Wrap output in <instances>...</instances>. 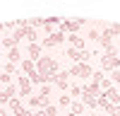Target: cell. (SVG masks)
<instances>
[{"label":"cell","mask_w":120,"mask_h":116,"mask_svg":"<svg viewBox=\"0 0 120 116\" xmlns=\"http://www.w3.org/2000/svg\"><path fill=\"white\" fill-rule=\"evenodd\" d=\"M36 73L46 80V85L53 82V75L58 73V61L51 58V56H41V58L36 61Z\"/></svg>","instance_id":"cell-1"},{"label":"cell","mask_w":120,"mask_h":116,"mask_svg":"<svg viewBox=\"0 0 120 116\" xmlns=\"http://www.w3.org/2000/svg\"><path fill=\"white\" fill-rule=\"evenodd\" d=\"M118 53H120L118 48H113V51H108V53L101 56V68L103 70H118L120 68V56Z\"/></svg>","instance_id":"cell-2"},{"label":"cell","mask_w":120,"mask_h":116,"mask_svg":"<svg viewBox=\"0 0 120 116\" xmlns=\"http://www.w3.org/2000/svg\"><path fill=\"white\" fill-rule=\"evenodd\" d=\"M67 73H70V77H91L94 75V70H91L89 63H75Z\"/></svg>","instance_id":"cell-3"},{"label":"cell","mask_w":120,"mask_h":116,"mask_svg":"<svg viewBox=\"0 0 120 116\" xmlns=\"http://www.w3.org/2000/svg\"><path fill=\"white\" fill-rule=\"evenodd\" d=\"M86 24V19H63L60 22V32H70V34H77L79 32V27H84Z\"/></svg>","instance_id":"cell-4"},{"label":"cell","mask_w":120,"mask_h":116,"mask_svg":"<svg viewBox=\"0 0 120 116\" xmlns=\"http://www.w3.org/2000/svg\"><path fill=\"white\" fill-rule=\"evenodd\" d=\"M67 77H70V73H67V70H58V73L53 75V82L58 85V90H63V92H65V90H70Z\"/></svg>","instance_id":"cell-5"},{"label":"cell","mask_w":120,"mask_h":116,"mask_svg":"<svg viewBox=\"0 0 120 116\" xmlns=\"http://www.w3.org/2000/svg\"><path fill=\"white\" fill-rule=\"evenodd\" d=\"M63 41H65V34H63V32H53V34H48V36L43 39V46L51 48V46H60Z\"/></svg>","instance_id":"cell-6"},{"label":"cell","mask_w":120,"mask_h":116,"mask_svg":"<svg viewBox=\"0 0 120 116\" xmlns=\"http://www.w3.org/2000/svg\"><path fill=\"white\" fill-rule=\"evenodd\" d=\"M15 94H17V87L15 85L3 87V90H0V104H10V102L15 99Z\"/></svg>","instance_id":"cell-7"},{"label":"cell","mask_w":120,"mask_h":116,"mask_svg":"<svg viewBox=\"0 0 120 116\" xmlns=\"http://www.w3.org/2000/svg\"><path fill=\"white\" fill-rule=\"evenodd\" d=\"M17 85H19V94L22 97L31 94V80H29V77H17Z\"/></svg>","instance_id":"cell-8"},{"label":"cell","mask_w":120,"mask_h":116,"mask_svg":"<svg viewBox=\"0 0 120 116\" xmlns=\"http://www.w3.org/2000/svg\"><path fill=\"white\" fill-rule=\"evenodd\" d=\"M101 94H103L113 106H120V92L115 90V87H111V90H106V92H101Z\"/></svg>","instance_id":"cell-9"},{"label":"cell","mask_w":120,"mask_h":116,"mask_svg":"<svg viewBox=\"0 0 120 116\" xmlns=\"http://www.w3.org/2000/svg\"><path fill=\"white\" fill-rule=\"evenodd\" d=\"M67 41H70V48L84 51V39H82V36H77V34H70V36H67Z\"/></svg>","instance_id":"cell-10"},{"label":"cell","mask_w":120,"mask_h":116,"mask_svg":"<svg viewBox=\"0 0 120 116\" xmlns=\"http://www.w3.org/2000/svg\"><path fill=\"white\" fill-rule=\"evenodd\" d=\"M22 73H24L26 77H31V75L36 73V63L29 61V58H26V61H22Z\"/></svg>","instance_id":"cell-11"},{"label":"cell","mask_w":120,"mask_h":116,"mask_svg":"<svg viewBox=\"0 0 120 116\" xmlns=\"http://www.w3.org/2000/svg\"><path fill=\"white\" fill-rule=\"evenodd\" d=\"M41 58V44H29V61H38Z\"/></svg>","instance_id":"cell-12"},{"label":"cell","mask_w":120,"mask_h":116,"mask_svg":"<svg viewBox=\"0 0 120 116\" xmlns=\"http://www.w3.org/2000/svg\"><path fill=\"white\" fill-rule=\"evenodd\" d=\"M19 61H22V51H19V48H10V51H7V63L17 65Z\"/></svg>","instance_id":"cell-13"},{"label":"cell","mask_w":120,"mask_h":116,"mask_svg":"<svg viewBox=\"0 0 120 116\" xmlns=\"http://www.w3.org/2000/svg\"><path fill=\"white\" fill-rule=\"evenodd\" d=\"M29 106H34V109L41 106V109H46L48 106V97H31V99H29Z\"/></svg>","instance_id":"cell-14"},{"label":"cell","mask_w":120,"mask_h":116,"mask_svg":"<svg viewBox=\"0 0 120 116\" xmlns=\"http://www.w3.org/2000/svg\"><path fill=\"white\" fill-rule=\"evenodd\" d=\"M82 111H84V104H82V102H72V104H70V114H75V116H79Z\"/></svg>","instance_id":"cell-15"},{"label":"cell","mask_w":120,"mask_h":116,"mask_svg":"<svg viewBox=\"0 0 120 116\" xmlns=\"http://www.w3.org/2000/svg\"><path fill=\"white\" fill-rule=\"evenodd\" d=\"M24 39H29V44H36V29L26 27V32H24Z\"/></svg>","instance_id":"cell-16"},{"label":"cell","mask_w":120,"mask_h":116,"mask_svg":"<svg viewBox=\"0 0 120 116\" xmlns=\"http://www.w3.org/2000/svg\"><path fill=\"white\" fill-rule=\"evenodd\" d=\"M0 46H5V48H17V41H15L12 36H5L3 41H0Z\"/></svg>","instance_id":"cell-17"},{"label":"cell","mask_w":120,"mask_h":116,"mask_svg":"<svg viewBox=\"0 0 120 116\" xmlns=\"http://www.w3.org/2000/svg\"><path fill=\"white\" fill-rule=\"evenodd\" d=\"M43 22H46L43 17H34V19H29V27H31V29H38V27H43Z\"/></svg>","instance_id":"cell-18"},{"label":"cell","mask_w":120,"mask_h":116,"mask_svg":"<svg viewBox=\"0 0 120 116\" xmlns=\"http://www.w3.org/2000/svg\"><path fill=\"white\" fill-rule=\"evenodd\" d=\"M103 80H106V77H103V70H96V73L91 75V82H94V85H101Z\"/></svg>","instance_id":"cell-19"},{"label":"cell","mask_w":120,"mask_h":116,"mask_svg":"<svg viewBox=\"0 0 120 116\" xmlns=\"http://www.w3.org/2000/svg\"><path fill=\"white\" fill-rule=\"evenodd\" d=\"M0 85H12V75H7V73H0Z\"/></svg>","instance_id":"cell-20"},{"label":"cell","mask_w":120,"mask_h":116,"mask_svg":"<svg viewBox=\"0 0 120 116\" xmlns=\"http://www.w3.org/2000/svg\"><path fill=\"white\" fill-rule=\"evenodd\" d=\"M70 94L72 97H82V87L79 85H70Z\"/></svg>","instance_id":"cell-21"},{"label":"cell","mask_w":120,"mask_h":116,"mask_svg":"<svg viewBox=\"0 0 120 116\" xmlns=\"http://www.w3.org/2000/svg\"><path fill=\"white\" fill-rule=\"evenodd\" d=\"M15 70H17V65H12V63H5L3 65V73H7V75H15Z\"/></svg>","instance_id":"cell-22"},{"label":"cell","mask_w":120,"mask_h":116,"mask_svg":"<svg viewBox=\"0 0 120 116\" xmlns=\"http://www.w3.org/2000/svg\"><path fill=\"white\" fill-rule=\"evenodd\" d=\"M38 97H51V85H41V92Z\"/></svg>","instance_id":"cell-23"},{"label":"cell","mask_w":120,"mask_h":116,"mask_svg":"<svg viewBox=\"0 0 120 116\" xmlns=\"http://www.w3.org/2000/svg\"><path fill=\"white\" fill-rule=\"evenodd\" d=\"M89 39H91V41H98V39H101V32H98V29H91V32H89Z\"/></svg>","instance_id":"cell-24"},{"label":"cell","mask_w":120,"mask_h":116,"mask_svg":"<svg viewBox=\"0 0 120 116\" xmlns=\"http://www.w3.org/2000/svg\"><path fill=\"white\" fill-rule=\"evenodd\" d=\"M58 104H60V106H70V104H72V99H70V97H65V94H63V97H60V99H58Z\"/></svg>","instance_id":"cell-25"},{"label":"cell","mask_w":120,"mask_h":116,"mask_svg":"<svg viewBox=\"0 0 120 116\" xmlns=\"http://www.w3.org/2000/svg\"><path fill=\"white\" fill-rule=\"evenodd\" d=\"M111 82H118V85H120V68H118V70H113V75H111Z\"/></svg>","instance_id":"cell-26"},{"label":"cell","mask_w":120,"mask_h":116,"mask_svg":"<svg viewBox=\"0 0 120 116\" xmlns=\"http://www.w3.org/2000/svg\"><path fill=\"white\" fill-rule=\"evenodd\" d=\"M31 116H46V111H43V109H41V111H34Z\"/></svg>","instance_id":"cell-27"},{"label":"cell","mask_w":120,"mask_h":116,"mask_svg":"<svg viewBox=\"0 0 120 116\" xmlns=\"http://www.w3.org/2000/svg\"><path fill=\"white\" fill-rule=\"evenodd\" d=\"M0 116H7V111H5V109H0Z\"/></svg>","instance_id":"cell-28"},{"label":"cell","mask_w":120,"mask_h":116,"mask_svg":"<svg viewBox=\"0 0 120 116\" xmlns=\"http://www.w3.org/2000/svg\"><path fill=\"white\" fill-rule=\"evenodd\" d=\"M3 32H5V24H0V34H3Z\"/></svg>","instance_id":"cell-29"}]
</instances>
